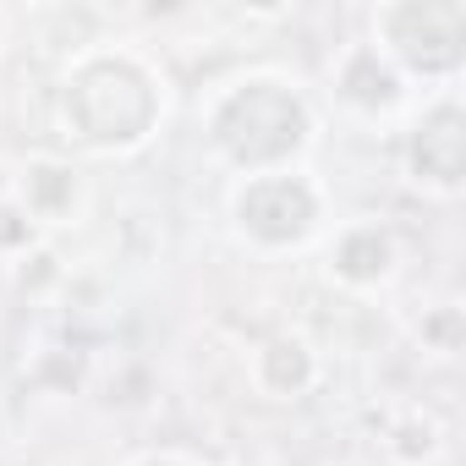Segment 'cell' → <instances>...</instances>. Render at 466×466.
Listing matches in <instances>:
<instances>
[{"label": "cell", "mask_w": 466, "mask_h": 466, "mask_svg": "<svg viewBox=\"0 0 466 466\" xmlns=\"http://www.w3.org/2000/svg\"><path fill=\"white\" fill-rule=\"evenodd\" d=\"M400 248H395V230L379 219H351L335 230V248H329V280H340L346 291H373L395 275Z\"/></svg>", "instance_id": "obj_7"}, {"label": "cell", "mask_w": 466, "mask_h": 466, "mask_svg": "<svg viewBox=\"0 0 466 466\" xmlns=\"http://www.w3.org/2000/svg\"><path fill=\"white\" fill-rule=\"evenodd\" d=\"M313 379H319V357L302 335H269L253 351V384L269 400H297L313 390Z\"/></svg>", "instance_id": "obj_8"}, {"label": "cell", "mask_w": 466, "mask_h": 466, "mask_svg": "<svg viewBox=\"0 0 466 466\" xmlns=\"http://www.w3.org/2000/svg\"><path fill=\"white\" fill-rule=\"evenodd\" d=\"M83 203V187H77V170L61 165V159H34L28 176H23V208L28 219H45V225H61L72 219Z\"/></svg>", "instance_id": "obj_9"}, {"label": "cell", "mask_w": 466, "mask_h": 466, "mask_svg": "<svg viewBox=\"0 0 466 466\" xmlns=\"http://www.w3.org/2000/svg\"><path fill=\"white\" fill-rule=\"evenodd\" d=\"M368 45L406 83H450L466 66V6L461 0H390L373 12Z\"/></svg>", "instance_id": "obj_3"}, {"label": "cell", "mask_w": 466, "mask_h": 466, "mask_svg": "<svg viewBox=\"0 0 466 466\" xmlns=\"http://www.w3.org/2000/svg\"><path fill=\"white\" fill-rule=\"evenodd\" d=\"M406 176L433 198H455L466 187V110L455 94H433L406 132Z\"/></svg>", "instance_id": "obj_5"}, {"label": "cell", "mask_w": 466, "mask_h": 466, "mask_svg": "<svg viewBox=\"0 0 466 466\" xmlns=\"http://www.w3.org/2000/svg\"><path fill=\"white\" fill-rule=\"evenodd\" d=\"M132 466H198V461H187V455H176V450H154V455H137Z\"/></svg>", "instance_id": "obj_10"}, {"label": "cell", "mask_w": 466, "mask_h": 466, "mask_svg": "<svg viewBox=\"0 0 466 466\" xmlns=\"http://www.w3.org/2000/svg\"><path fill=\"white\" fill-rule=\"evenodd\" d=\"M225 208L230 230L258 253H297L324 230V187L297 165L269 176H237Z\"/></svg>", "instance_id": "obj_4"}, {"label": "cell", "mask_w": 466, "mask_h": 466, "mask_svg": "<svg viewBox=\"0 0 466 466\" xmlns=\"http://www.w3.org/2000/svg\"><path fill=\"white\" fill-rule=\"evenodd\" d=\"M329 88H335V99H340L351 116H368V121L400 110V99H406V77H400L368 39L340 50V61L329 66Z\"/></svg>", "instance_id": "obj_6"}, {"label": "cell", "mask_w": 466, "mask_h": 466, "mask_svg": "<svg viewBox=\"0 0 466 466\" xmlns=\"http://www.w3.org/2000/svg\"><path fill=\"white\" fill-rule=\"evenodd\" d=\"M0 39H6V17H0Z\"/></svg>", "instance_id": "obj_11"}, {"label": "cell", "mask_w": 466, "mask_h": 466, "mask_svg": "<svg viewBox=\"0 0 466 466\" xmlns=\"http://www.w3.org/2000/svg\"><path fill=\"white\" fill-rule=\"evenodd\" d=\"M165 121V77L121 45L83 50L56 88V127L77 154L121 159L137 154Z\"/></svg>", "instance_id": "obj_1"}, {"label": "cell", "mask_w": 466, "mask_h": 466, "mask_svg": "<svg viewBox=\"0 0 466 466\" xmlns=\"http://www.w3.org/2000/svg\"><path fill=\"white\" fill-rule=\"evenodd\" d=\"M313 132L319 116L302 83L286 72H242L225 88H214V99L203 105V143L237 176L291 170L313 148Z\"/></svg>", "instance_id": "obj_2"}]
</instances>
